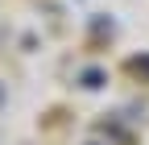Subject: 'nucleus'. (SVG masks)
Listing matches in <instances>:
<instances>
[{"instance_id":"1","label":"nucleus","mask_w":149,"mask_h":145,"mask_svg":"<svg viewBox=\"0 0 149 145\" xmlns=\"http://www.w3.org/2000/svg\"><path fill=\"white\" fill-rule=\"evenodd\" d=\"M83 87H91V91H95V87H104V70H83Z\"/></svg>"}]
</instances>
